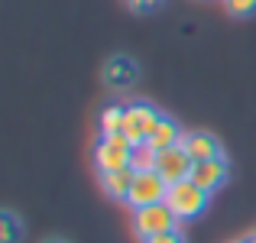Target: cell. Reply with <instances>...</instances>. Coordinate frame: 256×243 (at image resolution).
Instances as JSON below:
<instances>
[{
	"label": "cell",
	"instance_id": "obj_10",
	"mask_svg": "<svg viewBox=\"0 0 256 243\" xmlns=\"http://www.w3.org/2000/svg\"><path fill=\"white\" fill-rule=\"evenodd\" d=\"M133 182H136V168H133V166L100 175V188H104V194H107V198H114V201H126V198H130Z\"/></svg>",
	"mask_w": 256,
	"mask_h": 243
},
{
	"label": "cell",
	"instance_id": "obj_3",
	"mask_svg": "<svg viewBox=\"0 0 256 243\" xmlns=\"http://www.w3.org/2000/svg\"><path fill=\"white\" fill-rule=\"evenodd\" d=\"M182 220L172 214V208L166 204H150V208H136L133 211V234L140 240H150L156 234H166V230H175Z\"/></svg>",
	"mask_w": 256,
	"mask_h": 243
},
{
	"label": "cell",
	"instance_id": "obj_15",
	"mask_svg": "<svg viewBox=\"0 0 256 243\" xmlns=\"http://www.w3.org/2000/svg\"><path fill=\"white\" fill-rule=\"evenodd\" d=\"M224 10L230 13V16L244 20V16H253L256 13V0H224Z\"/></svg>",
	"mask_w": 256,
	"mask_h": 243
},
{
	"label": "cell",
	"instance_id": "obj_1",
	"mask_svg": "<svg viewBox=\"0 0 256 243\" xmlns=\"http://www.w3.org/2000/svg\"><path fill=\"white\" fill-rule=\"evenodd\" d=\"M133 150H136V146H133L124 133H100V136L94 140L91 162H94V168H98V175L117 172V168H130L133 166Z\"/></svg>",
	"mask_w": 256,
	"mask_h": 243
},
{
	"label": "cell",
	"instance_id": "obj_8",
	"mask_svg": "<svg viewBox=\"0 0 256 243\" xmlns=\"http://www.w3.org/2000/svg\"><path fill=\"white\" fill-rule=\"evenodd\" d=\"M182 150L192 156V162H208V159H220L224 150H220V140L208 130H192L182 136Z\"/></svg>",
	"mask_w": 256,
	"mask_h": 243
},
{
	"label": "cell",
	"instance_id": "obj_2",
	"mask_svg": "<svg viewBox=\"0 0 256 243\" xmlns=\"http://www.w3.org/2000/svg\"><path fill=\"white\" fill-rule=\"evenodd\" d=\"M208 201H211V194H208L204 188H198L192 178L169 185V194H166V204L172 208V214H175L178 220H194V218H201V214L208 211Z\"/></svg>",
	"mask_w": 256,
	"mask_h": 243
},
{
	"label": "cell",
	"instance_id": "obj_7",
	"mask_svg": "<svg viewBox=\"0 0 256 243\" xmlns=\"http://www.w3.org/2000/svg\"><path fill=\"white\" fill-rule=\"evenodd\" d=\"M188 178H192L198 188H204L208 194H214L218 188L227 185V178H230V166H227L224 156H220V159H208V162H194Z\"/></svg>",
	"mask_w": 256,
	"mask_h": 243
},
{
	"label": "cell",
	"instance_id": "obj_11",
	"mask_svg": "<svg viewBox=\"0 0 256 243\" xmlns=\"http://www.w3.org/2000/svg\"><path fill=\"white\" fill-rule=\"evenodd\" d=\"M182 136H185V133H182V126L175 124L169 114H162V117H159V124L152 126V133H150V140H146V143H150L156 152H162V150H172V146H178Z\"/></svg>",
	"mask_w": 256,
	"mask_h": 243
},
{
	"label": "cell",
	"instance_id": "obj_13",
	"mask_svg": "<svg viewBox=\"0 0 256 243\" xmlns=\"http://www.w3.org/2000/svg\"><path fill=\"white\" fill-rule=\"evenodd\" d=\"M23 234H26V227H23V220H20L13 211L0 214V243H20Z\"/></svg>",
	"mask_w": 256,
	"mask_h": 243
},
{
	"label": "cell",
	"instance_id": "obj_17",
	"mask_svg": "<svg viewBox=\"0 0 256 243\" xmlns=\"http://www.w3.org/2000/svg\"><path fill=\"white\" fill-rule=\"evenodd\" d=\"M126 4H130L133 13H150V10H156V6H159V0H126Z\"/></svg>",
	"mask_w": 256,
	"mask_h": 243
},
{
	"label": "cell",
	"instance_id": "obj_5",
	"mask_svg": "<svg viewBox=\"0 0 256 243\" xmlns=\"http://www.w3.org/2000/svg\"><path fill=\"white\" fill-rule=\"evenodd\" d=\"M166 194H169V182L150 168V172H136V182H133V192L126 198V204L136 211V208H150V204H162Z\"/></svg>",
	"mask_w": 256,
	"mask_h": 243
},
{
	"label": "cell",
	"instance_id": "obj_16",
	"mask_svg": "<svg viewBox=\"0 0 256 243\" xmlns=\"http://www.w3.org/2000/svg\"><path fill=\"white\" fill-rule=\"evenodd\" d=\"M140 243H185V237H182V230L175 227V230L156 234V237H150V240H140Z\"/></svg>",
	"mask_w": 256,
	"mask_h": 243
},
{
	"label": "cell",
	"instance_id": "obj_14",
	"mask_svg": "<svg viewBox=\"0 0 256 243\" xmlns=\"http://www.w3.org/2000/svg\"><path fill=\"white\" fill-rule=\"evenodd\" d=\"M133 168H136V172H150V168H156V150H152L150 143H143V146L133 150Z\"/></svg>",
	"mask_w": 256,
	"mask_h": 243
},
{
	"label": "cell",
	"instance_id": "obj_12",
	"mask_svg": "<svg viewBox=\"0 0 256 243\" xmlns=\"http://www.w3.org/2000/svg\"><path fill=\"white\" fill-rule=\"evenodd\" d=\"M124 114H126L124 104H107L98 117L100 133H124Z\"/></svg>",
	"mask_w": 256,
	"mask_h": 243
},
{
	"label": "cell",
	"instance_id": "obj_4",
	"mask_svg": "<svg viewBox=\"0 0 256 243\" xmlns=\"http://www.w3.org/2000/svg\"><path fill=\"white\" fill-rule=\"evenodd\" d=\"M159 117H162V114H159L152 104H146V100H133V104H126V114H124V136L130 140L133 146H143L146 140H150L152 126L159 124Z\"/></svg>",
	"mask_w": 256,
	"mask_h": 243
},
{
	"label": "cell",
	"instance_id": "obj_6",
	"mask_svg": "<svg viewBox=\"0 0 256 243\" xmlns=\"http://www.w3.org/2000/svg\"><path fill=\"white\" fill-rule=\"evenodd\" d=\"M192 156H188L185 150H182V143L178 146H172V150H162V152H156V172L162 175L169 185H175V182H185L188 175H192Z\"/></svg>",
	"mask_w": 256,
	"mask_h": 243
},
{
	"label": "cell",
	"instance_id": "obj_18",
	"mask_svg": "<svg viewBox=\"0 0 256 243\" xmlns=\"http://www.w3.org/2000/svg\"><path fill=\"white\" fill-rule=\"evenodd\" d=\"M42 243H68V240H62V237H49V240H42Z\"/></svg>",
	"mask_w": 256,
	"mask_h": 243
},
{
	"label": "cell",
	"instance_id": "obj_9",
	"mask_svg": "<svg viewBox=\"0 0 256 243\" xmlns=\"http://www.w3.org/2000/svg\"><path fill=\"white\" fill-rule=\"evenodd\" d=\"M136 78H140V65L130 56H114L104 62V84L114 88V91H124V88L136 84Z\"/></svg>",
	"mask_w": 256,
	"mask_h": 243
},
{
	"label": "cell",
	"instance_id": "obj_19",
	"mask_svg": "<svg viewBox=\"0 0 256 243\" xmlns=\"http://www.w3.org/2000/svg\"><path fill=\"white\" fill-rule=\"evenodd\" d=\"M237 243H244V240H237Z\"/></svg>",
	"mask_w": 256,
	"mask_h": 243
}]
</instances>
